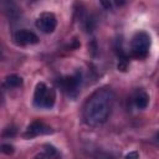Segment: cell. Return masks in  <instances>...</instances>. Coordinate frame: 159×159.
Returning a JSON list of instances; mask_svg holds the SVG:
<instances>
[{
	"instance_id": "5bb4252c",
	"label": "cell",
	"mask_w": 159,
	"mask_h": 159,
	"mask_svg": "<svg viewBox=\"0 0 159 159\" xmlns=\"http://www.w3.org/2000/svg\"><path fill=\"white\" fill-rule=\"evenodd\" d=\"M155 138H157V140H159V132L157 133V135H155Z\"/></svg>"
},
{
	"instance_id": "30bf717a",
	"label": "cell",
	"mask_w": 159,
	"mask_h": 159,
	"mask_svg": "<svg viewBox=\"0 0 159 159\" xmlns=\"http://www.w3.org/2000/svg\"><path fill=\"white\" fill-rule=\"evenodd\" d=\"M5 86L9 88H19L22 86V78L19 75H9L5 78Z\"/></svg>"
},
{
	"instance_id": "8fae6325",
	"label": "cell",
	"mask_w": 159,
	"mask_h": 159,
	"mask_svg": "<svg viewBox=\"0 0 159 159\" xmlns=\"http://www.w3.org/2000/svg\"><path fill=\"white\" fill-rule=\"evenodd\" d=\"M14 145H11V144H9V143H4V144H1V152L4 153V154H6V155H11L12 153H14Z\"/></svg>"
},
{
	"instance_id": "8992f818",
	"label": "cell",
	"mask_w": 159,
	"mask_h": 159,
	"mask_svg": "<svg viewBox=\"0 0 159 159\" xmlns=\"http://www.w3.org/2000/svg\"><path fill=\"white\" fill-rule=\"evenodd\" d=\"M52 128L47 124H45L41 120H34L32 123H30L24 133L25 138H35L37 135H43V134H50L52 133Z\"/></svg>"
},
{
	"instance_id": "6da1fadb",
	"label": "cell",
	"mask_w": 159,
	"mask_h": 159,
	"mask_svg": "<svg viewBox=\"0 0 159 159\" xmlns=\"http://www.w3.org/2000/svg\"><path fill=\"white\" fill-rule=\"evenodd\" d=\"M114 99V93L109 88H99L93 92L83 106V122L89 127L103 124L111 116Z\"/></svg>"
},
{
	"instance_id": "5b68a950",
	"label": "cell",
	"mask_w": 159,
	"mask_h": 159,
	"mask_svg": "<svg viewBox=\"0 0 159 159\" xmlns=\"http://www.w3.org/2000/svg\"><path fill=\"white\" fill-rule=\"evenodd\" d=\"M36 27L45 32V34H51L57 26V19L52 12H42L37 19H36Z\"/></svg>"
},
{
	"instance_id": "7c38bea8",
	"label": "cell",
	"mask_w": 159,
	"mask_h": 159,
	"mask_svg": "<svg viewBox=\"0 0 159 159\" xmlns=\"http://www.w3.org/2000/svg\"><path fill=\"white\" fill-rule=\"evenodd\" d=\"M15 133H16V129H14V128H6V129H4L2 135L4 137H12V135H15Z\"/></svg>"
},
{
	"instance_id": "52a82bcc",
	"label": "cell",
	"mask_w": 159,
	"mask_h": 159,
	"mask_svg": "<svg viewBox=\"0 0 159 159\" xmlns=\"http://www.w3.org/2000/svg\"><path fill=\"white\" fill-rule=\"evenodd\" d=\"M14 41L17 45H35L39 42V36L27 29H20L14 34Z\"/></svg>"
},
{
	"instance_id": "9c48e42d",
	"label": "cell",
	"mask_w": 159,
	"mask_h": 159,
	"mask_svg": "<svg viewBox=\"0 0 159 159\" xmlns=\"http://www.w3.org/2000/svg\"><path fill=\"white\" fill-rule=\"evenodd\" d=\"M58 157V152L55 147L52 145H45L43 147V152L41 154H39L35 159H56Z\"/></svg>"
},
{
	"instance_id": "4fadbf2b",
	"label": "cell",
	"mask_w": 159,
	"mask_h": 159,
	"mask_svg": "<svg viewBox=\"0 0 159 159\" xmlns=\"http://www.w3.org/2000/svg\"><path fill=\"white\" fill-rule=\"evenodd\" d=\"M138 157H139V154H138V152H130V153H128L127 155H125V159H138Z\"/></svg>"
},
{
	"instance_id": "277c9868",
	"label": "cell",
	"mask_w": 159,
	"mask_h": 159,
	"mask_svg": "<svg viewBox=\"0 0 159 159\" xmlns=\"http://www.w3.org/2000/svg\"><path fill=\"white\" fill-rule=\"evenodd\" d=\"M81 82H82V77L80 73H75L72 76H66L62 77L58 81V84L62 87V89L70 94V96H76L80 87H81Z\"/></svg>"
},
{
	"instance_id": "ba28073f",
	"label": "cell",
	"mask_w": 159,
	"mask_h": 159,
	"mask_svg": "<svg viewBox=\"0 0 159 159\" xmlns=\"http://www.w3.org/2000/svg\"><path fill=\"white\" fill-rule=\"evenodd\" d=\"M133 102L137 108L139 109H145L148 103H149V96L144 89H137L133 94Z\"/></svg>"
},
{
	"instance_id": "7a4b0ae2",
	"label": "cell",
	"mask_w": 159,
	"mask_h": 159,
	"mask_svg": "<svg viewBox=\"0 0 159 159\" xmlns=\"http://www.w3.org/2000/svg\"><path fill=\"white\" fill-rule=\"evenodd\" d=\"M56 101V92L43 82H39L34 93V104L37 108L50 109L53 107Z\"/></svg>"
},
{
	"instance_id": "3957f363",
	"label": "cell",
	"mask_w": 159,
	"mask_h": 159,
	"mask_svg": "<svg viewBox=\"0 0 159 159\" xmlns=\"http://www.w3.org/2000/svg\"><path fill=\"white\" fill-rule=\"evenodd\" d=\"M150 36L145 31H138L134 34L130 41V52L135 58H145L149 53Z\"/></svg>"
}]
</instances>
